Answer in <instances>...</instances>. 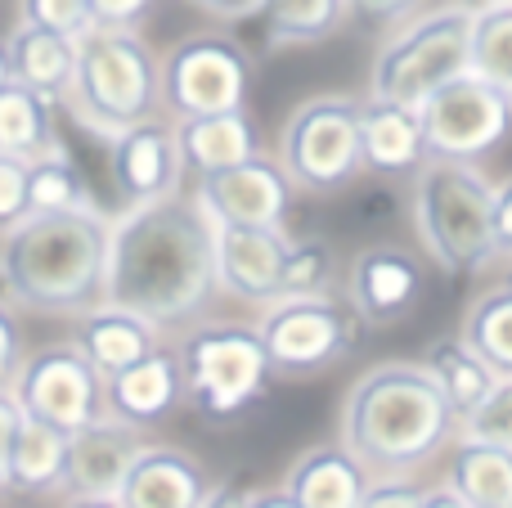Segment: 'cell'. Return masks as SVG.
<instances>
[{"mask_svg": "<svg viewBox=\"0 0 512 508\" xmlns=\"http://www.w3.org/2000/svg\"><path fill=\"white\" fill-rule=\"evenodd\" d=\"M216 293L212 225L194 194L126 203L108 221L104 302L135 311L153 329L189 324Z\"/></svg>", "mask_w": 512, "mask_h": 508, "instance_id": "1", "label": "cell"}, {"mask_svg": "<svg viewBox=\"0 0 512 508\" xmlns=\"http://www.w3.org/2000/svg\"><path fill=\"white\" fill-rule=\"evenodd\" d=\"M459 437L427 360H382L364 369L342 396L337 441L364 464L369 477H409L432 464Z\"/></svg>", "mask_w": 512, "mask_h": 508, "instance_id": "2", "label": "cell"}, {"mask_svg": "<svg viewBox=\"0 0 512 508\" xmlns=\"http://www.w3.org/2000/svg\"><path fill=\"white\" fill-rule=\"evenodd\" d=\"M108 216L95 207L36 212L0 234V266L18 306L45 315H86L104 302Z\"/></svg>", "mask_w": 512, "mask_h": 508, "instance_id": "3", "label": "cell"}, {"mask_svg": "<svg viewBox=\"0 0 512 508\" xmlns=\"http://www.w3.org/2000/svg\"><path fill=\"white\" fill-rule=\"evenodd\" d=\"M409 216H414L423 252L445 275H477L499 257L495 180L477 162L427 158L414 171Z\"/></svg>", "mask_w": 512, "mask_h": 508, "instance_id": "4", "label": "cell"}, {"mask_svg": "<svg viewBox=\"0 0 512 508\" xmlns=\"http://www.w3.org/2000/svg\"><path fill=\"white\" fill-rule=\"evenodd\" d=\"M63 108L86 131L113 135L158 117V54L135 27L95 23L77 36V72Z\"/></svg>", "mask_w": 512, "mask_h": 508, "instance_id": "5", "label": "cell"}, {"mask_svg": "<svg viewBox=\"0 0 512 508\" xmlns=\"http://www.w3.org/2000/svg\"><path fill=\"white\" fill-rule=\"evenodd\" d=\"M472 59V5L450 0L418 18H405V27L387 36L369 68V99L400 108H418L445 81L463 77Z\"/></svg>", "mask_w": 512, "mask_h": 508, "instance_id": "6", "label": "cell"}, {"mask_svg": "<svg viewBox=\"0 0 512 508\" xmlns=\"http://www.w3.org/2000/svg\"><path fill=\"white\" fill-rule=\"evenodd\" d=\"M360 104L355 95H310L288 113L279 131V167L292 189L337 194L364 171L360 149Z\"/></svg>", "mask_w": 512, "mask_h": 508, "instance_id": "7", "label": "cell"}, {"mask_svg": "<svg viewBox=\"0 0 512 508\" xmlns=\"http://www.w3.org/2000/svg\"><path fill=\"white\" fill-rule=\"evenodd\" d=\"M252 95V54L225 32L180 36L158 54V108L171 122L239 113Z\"/></svg>", "mask_w": 512, "mask_h": 508, "instance_id": "8", "label": "cell"}, {"mask_svg": "<svg viewBox=\"0 0 512 508\" xmlns=\"http://www.w3.org/2000/svg\"><path fill=\"white\" fill-rule=\"evenodd\" d=\"M185 396L207 419H234L270 387V360L248 324H203L180 347Z\"/></svg>", "mask_w": 512, "mask_h": 508, "instance_id": "9", "label": "cell"}, {"mask_svg": "<svg viewBox=\"0 0 512 508\" xmlns=\"http://www.w3.org/2000/svg\"><path fill=\"white\" fill-rule=\"evenodd\" d=\"M355 315L337 306L333 297H279L265 306L256 338L265 347L270 374L279 378H310L355 347Z\"/></svg>", "mask_w": 512, "mask_h": 508, "instance_id": "10", "label": "cell"}, {"mask_svg": "<svg viewBox=\"0 0 512 508\" xmlns=\"http://www.w3.org/2000/svg\"><path fill=\"white\" fill-rule=\"evenodd\" d=\"M418 122H423L427 158L481 162L512 135V99L477 72H463L418 104Z\"/></svg>", "mask_w": 512, "mask_h": 508, "instance_id": "11", "label": "cell"}, {"mask_svg": "<svg viewBox=\"0 0 512 508\" xmlns=\"http://www.w3.org/2000/svg\"><path fill=\"white\" fill-rule=\"evenodd\" d=\"M9 392L27 419H41L59 432H77L95 423L99 414H108L104 378L77 347H45L18 360Z\"/></svg>", "mask_w": 512, "mask_h": 508, "instance_id": "12", "label": "cell"}, {"mask_svg": "<svg viewBox=\"0 0 512 508\" xmlns=\"http://www.w3.org/2000/svg\"><path fill=\"white\" fill-rule=\"evenodd\" d=\"M194 203L203 207L207 221H230V225H270L283 230L292 212V180L279 167V158L252 153L248 162H234L225 171L198 176Z\"/></svg>", "mask_w": 512, "mask_h": 508, "instance_id": "13", "label": "cell"}, {"mask_svg": "<svg viewBox=\"0 0 512 508\" xmlns=\"http://www.w3.org/2000/svg\"><path fill=\"white\" fill-rule=\"evenodd\" d=\"M149 446L135 423L117 414H99L95 423L68 432V455H63V486L68 500H117L131 464Z\"/></svg>", "mask_w": 512, "mask_h": 508, "instance_id": "14", "label": "cell"}, {"mask_svg": "<svg viewBox=\"0 0 512 508\" xmlns=\"http://www.w3.org/2000/svg\"><path fill=\"white\" fill-rule=\"evenodd\" d=\"M212 225V266L216 288H225L239 302L270 306L279 297L283 257H288V234L270 230V225H230V221H207Z\"/></svg>", "mask_w": 512, "mask_h": 508, "instance_id": "15", "label": "cell"}, {"mask_svg": "<svg viewBox=\"0 0 512 508\" xmlns=\"http://www.w3.org/2000/svg\"><path fill=\"white\" fill-rule=\"evenodd\" d=\"M423 288V261L396 243L355 252L351 270H346V297H351V311L360 324H400L418 311Z\"/></svg>", "mask_w": 512, "mask_h": 508, "instance_id": "16", "label": "cell"}, {"mask_svg": "<svg viewBox=\"0 0 512 508\" xmlns=\"http://www.w3.org/2000/svg\"><path fill=\"white\" fill-rule=\"evenodd\" d=\"M108 144H113V180L126 194V203H149V198L180 194L185 158H180L176 122L149 117V122L113 135Z\"/></svg>", "mask_w": 512, "mask_h": 508, "instance_id": "17", "label": "cell"}, {"mask_svg": "<svg viewBox=\"0 0 512 508\" xmlns=\"http://www.w3.org/2000/svg\"><path fill=\"white\" fill-rule=\"evenodd\" d=\"M212 491L207 468L176 446H144L131 464L117 504L122 508H198Z\"/></svg>", "mask_w": 512, "mask_h": 508, "instance_id": "18", "label": "cell"}, {"mask_svg": "<svg viewBox=\"0 0 512 508\" xmlns=\"http://www.w3.org/2000/svg\"><path fill=\"white\" fill-rule=\"evenodd\" d=\"M185 401V374H180V360L171 351H149L144 360L117 369L104 378V405L108 414L135 423V428H149L162 423L176 405Z\"/></svg>", "mask_w": 512, "mask_h": 508, "instance_id": "19", "label": "cell"}, {"mask_svg": "<svg viewBox=\"0 0 512 508\" xmlns=\"http://www.w3.org/2000/svg\"><path fill=\"white\" fill-rule=\"evenodd\" d=\"M373 477L364 464L342 446V441H324V446L306 450L283 477V491L301 508H360L364 491Z\"/></svg>", "mask_w": 512, "mask_h": 508, "instance_id": "20", "label": "cell"}, {"mask_svg": "<svg viewBox=\"0 0 512 508\" xmlns=\"http://www.w3.org/2000/svg\"><path fill=\"white\" fill-rule=\"evenodd\" d=\"M360 149H364V167L369 171H382V176H414L427 162V140H423L418 108L364 99L360 104Z\"/></svg>", "mask_w": 512, "mask_h": 508, "instance_id": "21", "label": "cell"}, {"mask_svg": "<svg viewBox=\"0 0 512 508\" xmlns=\"http://www.w3.org/2000/svg\"><path fill=\"white\" fill-rule=\"evenodd\" d=\"M158 333L162 329H153V324L140 320L135 311L99 302L81 315L72 347L99 369V378H108V374H117V369L135 365V360H144L149 351H158Z\"/></svg>", "mask_w": 512, "mask_h": 508, "instance_id": "22", "label": "cell"}, {"mask_svg": "<svg viewBox=\"0 0 512 508\" xmlns=\"http://www.w3.org/2000/svg\"><path fill=\"white\" fill-rule=\"evenodd\" d=\"M5 54H9V77L18 86L36 90L50 104H63V95L72 86V72H77V41L72 36L18 23L5 41Z\"/></svg>", "mask_w": 512, "mask_h": 508, "instance_id": "23", "label": "cell"}, {"mask_svg": "<svg viewBox=\"0 0 512 508\" xmlns=\"http://www.w3.org/2000/svg\"><path fill=\"white\" fill-rule=\"evenodd\" d=\"M176 140H180V158L185 171L194 176H212L225 171L234 162H248L256 149V126L248 117V108L239 113H207V117H185L176 122Z\"/></svg>", "mask_w": 512, "mask_h": 508, "instance_id": "24", "label": "cell"}, {"mask_svg": "<svg viewBox=\"0 0 512 508\" xmlns=\"http://www.w3.org/2000/svg\"><path fill=\"white\" fill-rule=\"evenodd\" d=\"M445 486L472 508H512V450L459 437L445 464Z\"/></svg>", "mask_w": 512, "mask_h": 508, "instance_id": "25", "label": "cell"}, {"mask_svg": "<svg viewBox=\"0 0 512 508\" xmlns=\"http://www.w3.org/2000/svg\"><path fill=\"white\" fill-rule=\"evenodd\" d=\"M63 455H68V432L50 428L41 419H18V432L9 441L5 491L14 495H50L63 486Z\"/></svg>", "mask_w": 512, "mask_h": 508, "instance_id": "26", "label": "cell"}, {"mask_svg": "<svg viewBox=\"0 0 512 508\" xmlns=\"http://www.w3.org/2000/svg\"><path fill=\"white\" fill-rule=\"evenodd\" d=\"M59 149L54 135V104L41 99L36 90L18 86L14 77L0 81V158H41V153Z\"/></svg>", "mask_w": 512, "mask_h": 508, "instance_id": "27", "label": "cell"}, {"mask_svg": "<svg viewBox=\"0 0 512 508\" xmlns=\"http://www.w3.org/2000/svg\"><path fill=\"white\" fill-rule=\"evenodd\" d=\"M423 360H427V369L436 374V383H441L445 401H450V410H454V419H459V423L468 419V414L490 396V387L499 383V374L463 338L432 342Z\"/></svg>", "mask_w": 512, "mask_h": 508, "instance_id": "28", "label": "cell"}, {"mask_svg": "<svg viewBox=\"0 0 512 508\" xmlns=\"http://www.w3.org/2000/svg\"><path fill=\"white\" fill-rule=\"evenodd\" d=\"M256 18L270 50H297L328 41L346 23V0H265Z\"/></svg>", "mask_w": 512, "mask_h": 508, "instance_id": "29", "label": "cell"}, {"mask_svg": "<svg viewBox=\"0 0 512 508\" xmlns=\"http://www.w3.org/2000/svg\"><path fill=\"white\" fill-rule=\"evenodd\" d=\"M459 338L495 369L499 378L512 374V284H499L481 293L477 302L463 311Z\"/></svg>", "mask_w": 512, "mask_h": 508, "instance_id": "30", "label": "cell"}, {"mask_svg": "<svg viewBox=\"0 0 512 508\" xmlns=\"http://www.w3.org/2000/svg\"><path fill=\"white\" fill-rule=\"evenodd\" d=\"M468 72L512 99V0L472 5V59Z\"/></svg>", "mask_w": 512, "mask_h": 508, "instance_id": "31", "label": "cell"}, {"mask_svg": "<svg viewBox=\"0 0 512 508\" xmlns=\"http://www.w3.org/2000/svg\"><path fill=\"white\" fill-rule=\"evenodd\" d=\"M86 203H90L86 185H81V176H77V167H72L63 144L27 162V216L72 212V207H86Z\"/></svg>", "mask_w": 512, "mask_h": 508, "instance_id": "32", "label": "cell"}, {"mask_svg": "<svg viewBox=\"0 0 512 508\" xmlns=\"http://www.w3.org/2000/svg\"><path fill=\"white\" fill-rule=\"evenodd\" d=\"M333 284V248L324 239H297L283 257L279 297H324ZM274 297V302H279Z\"/></svg>", "mask_w": 512, "mask_h": 508, "instance_id": "33", "label": "cell"}, {"mask_svg": "<svg viewBox=\"0 0 512 508\" xmlns=\"http://www.w3.org/2000/svg\"><path fill=\"white\" fill-rule=\"evenodd\" d=\"M459 437L472 441H495V446L512 450V374L490 387V396L459 423Z\"/></svg>", "mask_w": 512, "mask_h": 508, "instance_id": "34", "label": "cell"}, {"mask_svg": "<svg viewBox=\"0 0 512 508\" xmlns=\"http://www.w3.org/2000/svg\"><path fill=\"white\" fill-rule=\"evenodd\" d=\"M18 23L45 27V32H63L77 41L81 32L95 27L86 0H18Z\"/></svg>", "mask_w": 512, "mask_h": 508, "instance_id": "35", "label": "cell"}, {"mask_svg": "<svg viewBox=\"0 0 512 508\" xmlns=\"http://www.w3.org/2000/svg\"><path fill=\"white\" fill-rule=\"evenodd\" d=\"M27 216V162L0 158V234Z\"/></svg>", "mask_w": 512, "mask_h": 508, "instance_id": "36", "label": "cell"}, {"mask_svg": "<svg viewBox=\"0 0 512 508\" xmlns=\"http://www.w3.org/2000/svg\"><path fill=\"white\" fill-rule=\"evenodd\" d=\"M418 504H423V486H414L409 477H373L360 500V508H418Z\"/></svg>", "mask_w": 512, "mask_h": 508, "instance_id": "37", "label": "cell"}, {"mask_svg": "<svg viewBox=\"0 0 512 508\" xmlns=\"http://www.w3.org/2000/svg\"><path fill=\"white\" fill-rule=\"evenodd\" d=\"M418 0H346V18H360L369 27H391L414 9Z\"/></svg>", "mask_w": 512, "mask_h": 508, "instance_id": "38", "label": "cell"}, {"mask_svg": "<svg viewBox=\"0 0 512 508\" xmlns=\"http://www.w3.org/2000/svg\"><path fill=\"white\" fill-rule=\"evenodd\" d=\"M90 18L104 27H135L153 9V0H86Z\"/></svg>", "mask_w": 512, "mask_h": 508, "instance_id": "39", "label": "cell"}, {"mask_svg": "<svg viewBox=\"0 0 512 508\" xmlns=\"http://www.w3.org/2000/svg\"><path fill=\"white\" fill-rule=\"evenodd\" d=\"M18 360H23V347H18V320L9 315V306H0V387L14 378Z\"/></svg>", "mask_w": 512, "mask_h": 508, "instance_id": "40", "label": "cell"}, {"mask_svg": "<svg viewBox=\"0 0 512 508\" xmlns=\"http://www.w3.org/2000/svg\"><path fill=\"white\" fill-rule=\"evenodd\" d=\"M18 419H23V410H18L14 392H9V387H0V491H5V464H9V441H14V432H18Z\"/></svg>", "mask_w": 512, "mask_h": 508, "instance_id": "41", "label": "cell"}, {"mask_svg": "<svg viewBox=\"0 0 512 508\" xmlns=\"http://www.w3.org/2000/svg\"><path fill=\"white\" fill-rule=\"evenodd\" d=\"M189 5L203 9V14H212V18H225V23H243V18L261 14L265 0H189Z\"/></svg>", "mask_w": 512, "mask_h": 508, "instance_id": "42", "label": "cell"}, {"mask_svg": "<svg viewBox=\"0 0 512 508\" xmlns=\"http://www.w3.org/2000/svg\"><path fill=\"white\" fill-rule=\"evenodd\" d=\"M495 239L499 252H512V176L495 185Z\"/></svg>", "mask_w": 512, "mask_h": 508, "instance_id": "43", "label": "cell"}, {"mask_svg": "<svg viewBox=\"0 0 512 508\" xmlns=\"http://www.w3.org/2000/svg\"><path fill=\"white\" fill-rule=\"evenodd\" d=\"M248 495L252 491H243V486H212L198 508H248Z\"/></svg>", "mask_w": 512, "mask_h": 508, "instance_id": "44", "label": "cell"}, {"mask_svg": "<svg viewBox=\"0 0 512 508\" xmlns=\"http://www.w3.org/2000/svg\"><path fill=\"white\" fill-rule=\"evenodd\" d=\"M418 508H472L468 500H459V495H454L450 491V486H427V491H423V504H418Z\"/></svg>", "mask_w": 512, "mask_h": 508, "instance_id": "45", "label": "cell"}, {"mask_svg": "<svg viewBox=\"0 0 512 508\" xmlns=\"http://www.w3.org/2000/svg\"><path fill=\"white\" fill-rule=\"evenodd\" d=\"M248 508H301V504L279 486V491H252L248 495Z\"/></svg>", "mask_w": 512, "mask_h": 508, "instance_id": "46", "label": "cell"}, {"mask_svg": "<svg viewBox=\"0 0 512 508\" xmlns=\"http://www.w3.org/2000/svg\"><path fill=\"white\" fill-rule=\"evenodd\" d=\"M63 508H122L117 500H68Z\"/></svg>", "mask_w": 512, "mask_h": 508, "instance_id": "47", "label": "cell"}, {"mask_svg": "<svg viewBox=\"0 0 512 508\" xmlns=\"http://www.w3.org/2000/svg\"><path fill=\"white\" fill-rule=\"evenodd\" d=\"M0 81H9V54H5V41H0Z\"/></svg>", "mask_w": 512, "mask_h": 508, "instance_id": "48", "label": "cell"}, {"mask_svg": "<svg viewBox=\"0 0 512 508\" xmlns=\"http://www.w3.org/2000/svg\"><path fill=\"white\" fill-rule=\"evenodd\" d=\"M468 5H490V0H468Z\"/></svg>", "mask_w": 512, "mask_h": 508, "instance_id": "49", "label": "cell"}]
</instances>
